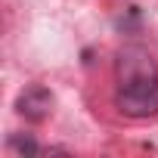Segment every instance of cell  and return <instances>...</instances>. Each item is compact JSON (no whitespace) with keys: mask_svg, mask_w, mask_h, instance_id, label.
I'll return each instance as SVG.
<instances>
[{"mask_svg":"<svg viewBox=\"0 0 158 158\" xmlns=\"http://www.w3.org/2000/svg\"><path fill=\"white\" fill-rule=\"evenodd\" d=\"M118 90L115 106L127 118H152L158 115V65L152 53L139 44H127L118 50Z\"/></svg>","mask_w":158,"mask_h":158,"instance_id":"6da1fadb","label":"cell"},{"mask_svg":"<svg viewBox=\"0 0 158 158\" xmlns=\"http://www.w3.org/2000/svg\"><path fill=\"white\" fill-rule=\"evenodd\" d=\"M10 149H13L16 155H40V152H47L34 136H22V133H13V136H10Z\"/></svg>","mask_w":158,"mask_h":158,"instance_id":"3957f363","label":"cell"},{"mask_svg":"<svg viewBox=\"0 0 158 158\" xmlns=\"http://www.w3.org/2000/svg\"><path fill=\"white\" fill-rule=\"evenodd\" d=\"M53 106H56V99H53V93H50L44 84L25 87V90L19 93V99H16V112H19L25 121H31V124L47 121V118L53 115Z\"/></svg>","mask_w":158,"mask_h":158,"instance_id":"7a4b0ae2","label":"cell"}]
</instances>
